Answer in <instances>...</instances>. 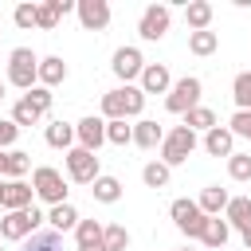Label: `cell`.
Masks as SVG:
<instances>
[{
	"instance_id": "1",
	"label": "cell",
	"mask_w": 251,
	"mask_h": 251,
	"mask_svg": "<svg viewBox=\"0 0 251 251\" xmlns=\"http://www.w3.org/2000/svg\"><path fill=\"white\" fill-rule=\"evenodd\" d=\"M8 82H12L16 90H24V94L39 82V55H35L31 47H16V51L8 55Z\"/></svg>"
},
{
	"instance_id": "2",
	"label": "cell",
	"mask_w": 251,
	"mask_h": 251,
	"mask_svg": "<svg viewBox=\"0 0 251 251\" xmlns=\"http://www.w3.org/2000/svg\"><path fill=\"white\" fill-rule=\"evenodd\" d=\"M31 192L43 200V204H67V176L59 173V169H51V165H39V169H31Z\"/></svg>"
},
{
	"instance_id": "3",
	"label": "cell",
	"mask_w": 251,
	"mask_h": 251,
	"mask_svg": "<svg viewBox=\"0 0 251 251\" xmlns=\"http://www.w3.org/2000/svg\"><path fill=\"white\" fill-rule=\"evenodd\" d=\"M196 133L188 129V126H173L169 133H165V141H161V165H184L192 153H196Z\"/></svg>"
},
{
	"instance_id": "4",
	"label": "cell",
	"mask_w": 251,
	"mask_h": 251,
	"mask_svg": "<svg viewBox=\"0 0 251 251\" xmlns=\"http://www.w3.org/2000/svg\"><path fill=\"white\" fill-rule=\"evenodd\" d=\"M47 216L31 204V208H24V212H4V220H0V239H12V243H24L27 235H35L39 231V224H43Z\"/></svg>"
},
{
	"instance_id": "5",
	"label": "cell",
	"mask_w": 251,
	"mask_h": 251,
	"mask_svg": "<svg viewBox=\"0 0 251 251\" xmlns=\"http://www.w3.org/2000/svg\"><path fill=\"white\" fill-rule=\"evenodd\" d=\"M200 90H204V82H200L196 75L176 78V82L169 86V94H165V110H169V114H188V110H196V106H200Z\"/></svg>"
},
{
	"instance_id": "6",
	"label": "cell",
	"mask_w": 251,
	"mask_h": 251,
	"mask_svg": "<svg viewBox=\"0 0 251 251\" xmlns=\"http://www.w3.org/2000/svg\"><path fill=\"white\" fill-rule=\"evenodd\" d=\"M169 216H173L176 231H184L188 239H200V231H204V224H208V216L200 212V204H196V200H184V196L169 204Z\"/></svg>"
},
{
	"instance_id": "7",
	"label": "cell",
	"mask_w": 251,
	"mask_h": 251,
	"mask_svg": "<svg viewBox=\"0 0 251 251\" xmlns=\"http://www.w3.org/2000/svg\"><path fill=\"white\" fill-rule=\"evenodd\" d=\"M67 180H75V184H94L98 176H102V169H98V153H86V149H67Z\"/></svg>"
},
{
	"instance_id": "8",
	"label": "cell",
	"mask_w": 251,
	"mask_h": 251,
	"mask_svg": "<svg viewBox=\"0 0 251 251\" xmlns=\"http://www.w3.org/2000/svg\"><path fill=\"white\" fill-rule=\"evenodd\" d=\"M169 24H173V8L169 4H149L141 12V20H137V35L149 39V43H157V39L169 35Z\"/></svg>"
},
{
	"instance_id": "9",
	"label": "cell",
	"mask_w": 251,
	"mask_h": 251,
	"mask_svg": "<svg viewBox=\"0 0 251 251\" xmlns=\"http://www.w3.org/2000/svg\"><path fill=\"white\" fill-rule=\"evenodd\" d=\"M110 67H114V75L122 78V86H129L133 78H141L145 59H141V51H137V47H118V51H114V59H110Z\"/></svg>"
},
{
	"instance_id": "10",
	"label": "cell",
	"mask_w": 251,
	"mask_h": 251,
	"mask_svg": "<svg viewBox=\"0 0 251 251\" xmlns=\"http://www.w3.org/2000/svg\"><path fill=\"white\" fill-rule=\"evenodd\" d=\"M75 141H78V149L98 153V149L106 145V122L94 118V114H86L82 122H75Z\"/></svg>"
},
{
	"instance_id": "11",
	"label": "cell",
	"mask_w": 251,
	"mask_h": 251,
	"mask_svg": "<svg viewBox=\"0 0 251 251\" xmlns=\"http://www.w3.org/2000/svg\"><path fill=\"white\" fill-rule=\"evenodd\" d=\"M75 12H78V24L86 31H102L110 24V4L106 0H75Z\"/></svg>"
},
{
	"instance_id": "12",
	"label": "cell",
	"mask_w": 251,
	"mask_h": 251,
	"mask_svg": "<svg viewBox=\"0 0 251 251\" xmlns=\"http://www.w3.org/2000/svg\"><path fill=\"white\" fill-rule=\"evenodd\" d=\"M169 86H173L169 67L165 63H145V71H141V94H169Z\"/></svg>"
},
{
	"instance_id": "13",
	"label": "cell",
	"mask_w": 251,
	"mask_h": 251,
	"mask_svg": "<svg viewBox=\"0 0 251 251\" xmlns=\"http://www.w3.org/2000/svg\"><path fill=\"white\" fill-rule=\"evenodd\" d=\"M204 153H208V157H231V153H235L231 129H227V126H212V129L204 133Z\"/></svg>"
},
{
	"instance_id": "14",
	"label": "cell",
	"mask_w": 251,
	"mask_h": 251,
	"mask_svg": "<svg viewBox=\"0 0 251 251\" xmlns=\"http://www.w3.org/2000/svg\"><path fill=\"white\" fill-rule=\"evenodd\" d=\"M31 184L27 180H4V212H24V208H31Z\"/></svg>"
},
{
	"instance_id": "15",
	"label": "cell",
	"mask_w": 251,
	"mask_h": 251,
	"mask_svg": "<svg viewBox=\"0 0 251 251\" xmlns=\"http://www.w3.org/2000/svg\"><path fill=\"white\" fill-rule=\"evenodd\" d=\"M75 251H106L98 220H78V227H75Z\"/></svg>"
},
{
	"instance_id": "16",
	"label": "cell",
	"mask_w": 251,
	"mask_h": 251,
	"mask_svg": "<svg viewBox=\"0 0 251 251\" xmlns=\"http://www.w3.org/2000/svg\"><path fill=\"white\" fill-rule=\"evenodd\" d=\"M161 141H165L161 122H153V118H137V122H133V145H137V149H157Z\"/></svg>"
},
{
	"instance_id": "17",
	"label": "cell",
	"mask_w": 251,
	"mask_h": 251,
	"mask_svg": "<svg viewBox=\"0 0 251 251\" xmlns=\"http://www.w3.org/2000/svg\"><path fill=\"white\" fill-rule=\"evenodd\" d=\"M227 235H231L227 220L208 216V224H204V231H200V243H204V247H212V251H224V247H227Z\"/></svg>"
},
{
	"instance_id": "18",
	"label": "cell",
	"mask_w": 251,
	"mask_h": 251,
	"mask_svg": "<svg viewBox=\"0 0 251 251\" xmlns=\"http://www.w3.org/2000/svg\"><path fill=\"white\" fill-rule=\"evenodd\" d=\"M184 20H188V31H208L212 4L208 0H184Z\"/></svg>"
},
{
	"instance_id": "19",
	"label": "cell",
	"mask_w": 251,
	"mask_h": 251,
	"mask_svg": "<svg viewBox=\"0 0 251 251\" xmlns=\"http://www.w3.org/2000/svg\"><path fill=\"white\" fill-rule=\"evenodd\" d=\"M43 137H47V145L51 149H75V126L71 122H47V129H43Z\"/></svg>"
},
{
	"instance_id": "20",
	"label": "cell",
	"mask_w": 251,
	"mask_h": 251,
	"mask_svg": "<svg viewBox=\"0 0 251 251\" xmlns=\"http://www.w3.org/2000/svg\"><path fill=\"white\" fill-rule=\"evenodd\" d=\"M47 224H51V231H75L78 227V212H75V204L67 200V204H55L51 212H47Z\"/></svg>"
},
{
	"instance_id": "21",
	"label": "cell",
	"mask_w": 251,
	"mask_h": 251,
	"mask_svg": "<svg viewBox=\"0 0 251 251\" xmlns=\"http://www.w3.org/2000/svg\"><path fill=\"white\" fill-rule=\"evenodd\" d=\"M224 220H227V227H251V200L247 196H231L227 200V208H224Z\"/></svg>"
},
{
	"instance_id": "22",
	"label": "cell",
	"mask_w": 251,
	"mask_h": 251,
	"mask_svg": "<svg viewBox=\"0 0 251 251\" xmlns=\"http://www.w3.org/2000/svg\"><path fill=\"white\" fill-rule=\"evenodd\" d=\"M67 78V63L59 59V55H47V59H39V86H59Z\"/></svg>"
},
{
	"instance_id": "23",
	"label": "cell",
	"mask_w": 251,
	"mask_h": 251,
	"mask_svg": "<svg viewBox=\"0 0 251 251\" xmlns=\"http://www.w3.org/2000/svg\"><path fill=\"white\" fill-rule=\"evenodd\" d=\"M227 200H231V196H227V188L208 184V188L200 192V200H196V204H200V212H204V216H220V212L227 208Z\"/></svg>"
},
{
	"instance_id": "24",
	"label": "cell",
	"mask_w": 251,
	"mask_h": 251,
	"mask_svg": "<svg viewBox=\"0 0 251 251\" xmlns=\"http://www.w3.org/2000/svg\"><path fill=\"white\" fill-rule=\"evenodd\" d=\"M102 122H126V94H122V86L102 94Z\"/></svg>"
},
{
	"instance_id": "25",
	"label": "cell",
	"mask_w": 251,
	"mask_h": 251,
	"mask_svg": "<svg viewBox=\"0 0 251 251\" xmlns=\"http://www.w3.org/2000/svg\"><path fill=\"white\" fill-rule=\"evenodd\" d=\"M90 192H94V200H98V204H118V200H122V180L102 173V176L90 184Z\"/></svg>"
},
{
	"instance_id": "26",
	"label": "cell",
	"mask_w": 251,
	"mask_h": 251,
	"mask_svg": "<svg viewBox=\"0 0 251 251\" xmlns=\"http://www.w3.org/2000/svg\"><path fill=\"white\" fill-rule=\"evenodd\" d=\"M20 251H67L63 247V235L59 231H35L20 243Z\"/></svg>"
},
{
	"instance_id": "27",
	"label": "cell",
	"mask_w": 251,
	"mask_h": 251,
	"mask_svg": "<svg viewBox=\"0 0 251 251\" xmlns=\"http://www.w3.org/2000/svg\"><path fill=\"white\" fill-rule=\"evenodd\" d=\"M27 169H31V157H27L24 149H8V153H4V176H8V180H24Z\"/></svg>"
},
{
	"instance_id": "28",
	"label": "cell",
	"mask_w": 251,
	"mask_h": 251,
	"mask_svg": "<svg viewBox=\"0 0 251 251\" xmlns=\"http://www.w3.org/2000/svg\"><path fill=\"white\" fill-rule=\"evenodd\" d=\"M220 47V35L216 31H188V51L192 55H212Z\"/></svg>"
},
{
	"instance_id": "29",
	"label": "cell",
	"mask_w": 251,
	"mask_h": 251,
	"mask_svg": "<svg viewBox=\"0 0 251 251\" xmlns=\"http://www.w3.org/2000/svg\"><path fill=\"white\" fill-rule=\"evenodd\" d=\"M12 122H16V129H24V126H39V122H43V114H39L27 98H20V102L12 106Z\"/></svg>"
},
{
	"instance_id": "30",
	"label": "cell",
	"mask_w": 251,
	"mask_h": 251,
	"mask_svg": "<svg viewBox=\"0 0 251 251\" xmlns=\"http://www.w3.org/2000/svg\"><path fill=\"white\" fill-rule=\"evenodd\" d=\"M169 176H173V169H169V165H161V161H149V165L141 169L145 188H165V184H169Z\"/></svg>"
},
{
	"instance_id": "31",
	"label": "cell",
	"mask_w": 251,
	"mask_h": 251,
	"mask_svg": "<svg viewBox=\"0 0 251 251\" xmlns=\"http://www.w3.org/2000/svg\"><path fill=\"white\" fill-rule=\"evenodd\" d=\"M184 126H188L192 133H200V129L208 133V129L216 126V114H212L208 106H196V110H188V114H184Z\"/></svg>"
},
{
	"instance_id": "32",
	"label": "cell",
	"mask_w": 251,
	"mask_h": 251,
	"mask_svg": "<svg viewBox=\"0 0 251 251\" xmlns=\"http://www.w3.org/2000/svg\"><path fill=\"white\" fill-rule=\"evenodd\" d=\"M102 243H106V251H126L129 247V231L122 224H106L102 227Z\"/></svg>"
},
{
	"instance_id": "33",
	"label": "cell",
	"mask_w": 251,
	"mask_h": 251,
	"mask_svg": "<svg viewBox=\"0 0 251 251\" xmlns=\"http://www.w3.org/2000/svg\"><path fill=\"white\" fill-rule=\"evenodd\" d=\"M231 98H235L239 110H251V71L235 75V82H231Z\"/></svg>"
},
{
	"instance_id": "34",
	"label": "cell",
	"mask_w": 251,
	"mask_h": 251,
	"mask_svg": "<svg viewBox=\"0 0 251 251\" xmlns=\"http://www.w3.org/2000/svg\"><path fill=\"white\" fill-rule=\"evenodd\" d=\"M35 16H39V4H35V0H24V4H16V12H12L16 27H24V31L35 27Z\"/></svg>"
},
{
	"instance_id": "35",
	"label": "cell",
	"mask_w": 251,
	"mask_h": 251,
	"mask_svg": "<svg viewBox=\"0 0 251 251\" xmlns=\"http://www.w3.org/2000/svg\"><path fill=\"white\" fill-rule=\"evenodd\" d=\"M227 176L231 180H251V153H231L227 157Z\"/></svg>"
},
{
	"instance_id": "36",
	"label": "cell",
	"mask_w": 251,
	"mask_h": 251,
	"mask_svg": "<svg viewBox=\"0 0 251 251\" xmlns=\"http://www.w3.org/2000/svg\"><path fill=\"white\" fill-rule=\"evenodd\" d=\"M59 8H55V0H43L39 4V16H35V27H43V31H55L59 27Z\"/></svg>"
},
{
	"instance_id": "37",
	"label": "cell",
	"mask_w": 251,
	"mask_h": 251,
	"mask_svg": "<svg viewBox=\"0 0 251 251\" xmlns=\"http://www.w3.org/2000/svg\"><path fill=\"white\" fill-rule=\"evenodd\" d=\"M106 141H110V145H133V126H126V122H106Z\"/></svg>"
},
{
	"instance_id": "38",
	"label": "cell",
	"mask_w": 251,
	"mask_h": 251,
	"mask_svg": "<svg viewBox=\"0 0 251 251\" xmlns=\"http://www.w3.org/2000/svg\"><path fill=\"white\" fill-rule=\"evenodd\" d=\"M122 94H126V118H137L141 110H145V94H141V86H122Z\"/></svg>"
},
{
	"instance_id": "39",
	"label": "cell",
	"mask_w": 251,
	"mask_h": 251,
	"mask_svg": "<svg viewBox=\"0 0 251 251\" xmlns=\"http://www.w3.org/2000/svg\"><path fill=\"white\" fill-rule=\"evenodd\" d=\"M24 98H27V102H31V106H35L39 114H47V110H51V102H55V94H51L47 86H39V82H35V86H31V90H27Z\"/></svg>"
},
{
	"instance_id": "40",
	"label": "cell",
	"mask_w": 251,
	"mask_h": 251,
	"mask_svg": "<svg viewBox=\"0 0 251 251\" xmlns=\"http://www.w3.org/2000/svg\"><path fill=\"white\" fill-rule=\"evenodd\" d=\"M227 129H231V137H247L251 141V110H235L231 122H227Z\"/></svg>"
},
{
	"instance_id": "41",
	"label": "cell",
	"mask_w": 251,
	"mask_h": 251,
	"mask_svg": "<svg viewBox=\"0 0 251 251\" xmlns=\"http://www.w3.org/2000/svg\"><path fill=\"white\" fill-rule=\"evenodd\" d=\"M16 137H20L16 122H12V118H0V149H8V145H12Z\"/></svg>"
},
{
	"instance_id": "42",
	"label": "cell",
	"mask_w": 251,
	"mask_h": 251,
	"mask_svg": "<svg viewBox=\"0 0 251 251\" xmlns=\"http://www.w3.org/2000/svg\"><path fill=\"white\" fill-rule=\"evenodd\" d=\"M55 8H59V16H67V12H75V0H55Z\"/></svg>"
},
{
	"instance_id": "43",
	"label": "cell",
	"mask_w": 251,
	"mask_h": 251,
	"mask_svg": "<svg viewBox=\"0 0 251 251\" xmlns=\"http://www.w3.org/2000/svg\"><path fill=\"white\" fill-rule=\"evenodd\" d=\"M239 235H243V247H247V251H251V227H243V231H239Z\"/></svg>"
},
{
	"instance_id": "44",
	"label": "cell",
	"mask_w": 251,
	"mask_h": 251,
	"mask_svg": "<svg viewBox=\"0 0 251 251\" xmlns=\"http://www.w3.org/2000/svg\"><path fill=\"white\" fill-rule=\"evenodd\" d=\"M4 94H8V82H4V78H0V102H4Z\"/></svg>"
},
{
	"instance_id": "45",
	"label": "cell",
	"mask_w": 251,
	"mask_h": 251,
	"mask_svg": "<svg viewBox=\"0 0 251 251\" xmlns=\"http://www.w3.org/2000/svg\"><path fill=\"white\" fill-rule=\"evenodd\" d=\"M0 180H4V149H0Z\"/></svg>"
},
{
	"instance_id": "46",
	"label": "cell",
	"mask_w": 251,
	"mask_h": 251,
	"mask_svg": "<svg viewBox=\"0 0 251 251\" xmlns=\"http://www.w3.org/2000/svg\"><path fill=\"white\" fill-rule=\"evenodd\" d=\"M0 204H4V180H0Z\"/></svg>"
},
{
	"instance_id": "47",
	"label": "cell",
	"mask_w": 251,
	"mask_h": 251,
	"mask_svg": "<svg viewBox=\"0 0 251 251\" xmlns=\"http://www.w3.org/2000/svg\"><path fill=\"white\" fill-rule=\"evenodd\" d=\"M176 251H192V247H176Z\"/></svg>"
},
{
	"instance_id": "48",
	"label": "cell",
	"mask_w": 251,
	"mask_h": 251,
	"mask_svg": "<svg viewBox=\"0 0 251 251\" xmlns=\"http://www.w3.org/2000/svg\"><path fill=\"white\" fill-rule=\"evenodd\" d=\"M224 251H227V247H224Z\"/></svg>"
},
{
	"instance_id": "49",
	"label": "cell",
	"mask_w": 251,
	"mask_h": 251,
	"mask_svg": "<svg viewBox=\"0 0 251 251\" xmlns=\"http://www.w3.org/2000/svg\"><path fill=\"white\" fill-rule=\"evenodd\" d=\"M0 251H4V247H0Z\"/></svg>"
}]
</instances>
